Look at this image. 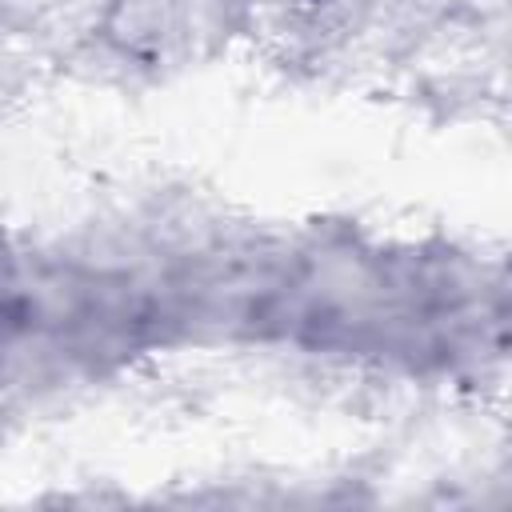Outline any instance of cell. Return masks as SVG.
Returning a JSON list of instances; mask_svg holds the SVG:
<instances>
[{
	"instance_id": "obj_1",
	"label": "cell",
	"mask_w": 512,
	"mask_h": 512,
	"mask_svg": "<svg viewBox=\"0 0 512 512\" xmlns=\"http://www.w3.org/2000/svg\"><path fill=\"white\" fill-rule=\"evenodd\" d=\"M228 0H108L100 12L104 44L136 64H168L220 40Z\"/></svg>"
}]
</instances>
